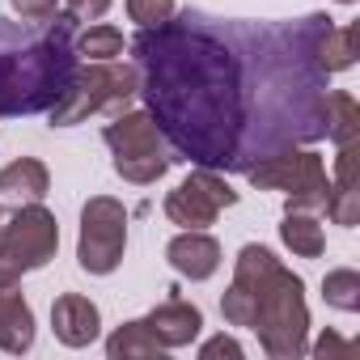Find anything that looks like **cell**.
<instances>
[{
    "mask_svg": "<svg viewBox=\"0 0 360 360\" xmlns=\"http://www.w3.org/2000/svg\"><path fill=\"white\" fill-rule=\"evenodd\" d=\"M51 191V174L39 157H18L0 169V204H39Z\"/></svg>",
    "mask_w": 360,
    "mask_h": 360,
    "instance_id": "5bb4252c",
    "label": "cell"
},
{
    "mask_svg": "<svg viewBox=\"0 0 360 360\" xmlns=\"http://www.w3.org/2000/svg\"><path fill=\"white\" fill-rule=\"evenodd\" d=\"M165 259H169V267L178 276L200 284V280H212L221 271V242L208 229H183L178 238H169Z\"/></svg>",
    "mask_w": 360,
    "mask_h": 360,
    "instance_id": "30bf717a",
    "label": "cell"
},
{
    "mask_svg": "<svg viewBox=\"0 0 360 360\" xmlns=\"http://www.w3.org/2000/svg\"><path fill=\"white\" fill-rule=\"evenodd\" d=\"M60 250V221L51 208L39 204H18L13 221L0 225V284H13L26 271H39L56 259Z\"/></svg>",
    "mask_w": 360,
    "mask_h": 360,
    "instance_id": "52a82bcc",
    "label": "cell"
},
{
    "mask_svg": "<svg viewBox=\"0 0 360 360\" xmlns=\"http://www.w3.org/2000/svg\"><path fill=\"white\" fill-rule=\"evenodd\" d=\"M356 140L352 144H339V157H335V187H360V161H356Z\"/></svg>",
    "mask_w": 360,
    "mask_h": 360,
    "instance_id": "603a6c76",
    "label": "cell"
},
{
    "mask_svg": "<svg viewBox=\"0 0 360 360\" xmlns=\"http://www.w3.org/2000/svg\"><path fill=\"white\" fill-rule=\"evenodd\" d=\"M200 356H204V360H221V356L242 360V343H238L233 335H217V339H208V343L200 347Z\"/></svg>",
    "mask_w": 360,
    "mask_h": 360,
    "instance_id": "484cf974",
    "label": "cell"
},
{
    "mask_svg": "<svg viewBox=\"0 0 360 360\" xmlns=\"http://www.w3.org/2000/svg\"><path fill=\"white\" fill-rule=\"evenodd\" d=\"M280 242H284L297 259H318V255L326 250V233H322L318 212H305V208H284V221H280Z\"/></svg>",
    "mask_w": 360,
    "mask_h": 360,
    "instance_id": "9a60e30c",
    "label": "cell"
},
{
    "mask_svg": "<svg viewBox=\"0 0 360 360\" xmlns=\"http://www.w3.org/2000/svg\"><path fill=\"white\" fill-rule=\"evenodd\" d=\"M233 204H238V191L225 183V174L195 165L183 183L165 195V217H169V225H178V229H208V225H212L225 208H233Z\"/></svg>",
    "mask_w": 360,
    "mask_h": 360,
    "instance_id": "9c48e42d",
    "label": "cell"
},
{
    "mask_svg": "<svg viewBox=\"0 0 360 360\" xmlns=\"http://www.w3.org/2000/svg\"><path fill=\"white\" fill-rule=\"evenodd\" d=\"M127 250V208L110 195H94L81 208V238H77V263L89 276H110L123 263Z\"/></svg>",
    "mask_w": 360,
    "mask_h": 360,
    "instance_id": "ba28073f",
    "label": "cell"
},
{
    "mask_svg": "<svg viewBox=\"0 0 360 360\" xmlns=\"http://www.w3.org/2000/svg\"><path fill=\"white\" fill-rule=\"evenodd\" d=\"M309 352H314V356H322V360H339V356H352V343H343L335 330H322V335H318V343H314Z\"/></svg>",
    "mask_w": 360,
    "mask_h": 360,
    "instance_id": "4316f807",
    "label": "cell"
},
{
    "mask_svg": "<svg viewBox=\"0 0 360 360\" xmlns=\"http://www.w3.org/2000/svg\"><path fill=\"white\" fill-rule=\"evenodd\" d=\"M77 26L68 9L43 22L0 18V119L43 115L60 102L81 64Z\"/></svg>",
    "mask_w": 360,
    "mask_h": 360,
    "instance_id": "7a4b0ae2",
    "label": "cell"
},
{
    "mask_svg": "<svg viewBox=\"0 0 360 360\" xmlns=\"http://www.w3.org/2000/svg\"><path fill=\"white\" fill-rule=\"evenodd\" d=\"M322 301H326L330 309H339V314H356V309H360V271H352V267L326 271V280H322Z\"/></svg>",
    "mask_w": 360,
    "mask_h": 360,
    "instance_id": "ffe728a7",
    "label": "cell"
},
{
    "mask_svg": "<svg viewBox=\"0 0 360 360\" xmlns=\"http://www.w3.org/2000/svg\"><path fill=\"white\" fill-rule=\"evenodd\" d=\"M178 9H174V0H127V18L140 26V30H148V26H161V22H169Z\"/></svg>",
    "mask_w": 360,
    "mask_h": 360,
    "instance_id": "7402d4cb",
    "label": "cell"
},
{
    "mask_svg": "<svg viewBox=\"0 0 360 360\" xmlns=\"http://www.w3.org/2000/svg\"><path fill=\"white\" fill-rule=\"evenodd\" d=\"M144 322H148V330L157 335V343H161L165 352H174V347H191V343L200 339V330H204L200 305H191V301H183V297L161 301Z\"/></svg>",
    "mask_w": 360,
    "mask_h": 360,
    "instance_id": "4fadbf2b",
    "label": "cell"
},
{
    "mask_svg": "<svg viewBox=\"0 0 360 360\" xmlns=\"http://www.w3.org/2000/svg\"><path fill=\"white\" fill-rule=\"evenodd\" d=\"M123 51H127V39H123V30L110 26V22H98V26H89L85 34H77V56H81V60H119Z\"/></svg>",
    "mask_w": 360,
    "mask_h": 360,
    "instance_id": "d6986e66",
    "label": "cell"
},
{
    "mask_svg": "<svg viewBox=\"0 0 360 360\" xmlns=\"http://www.w3.org/2000/svg\"><path fill=\"white\" fill-rule=\"evenodd\" d=\"M339 5H356V0H339Z\"/></svg>",
    "mask_w": 360,
    "mask_h": 360,
    "instance_id": "83f0119b",
    "label": "cell"
},
{
    "mask_svg": "<svg viewBox=\"0 0 360 360\" xmlns=\"http://www.w3.org/2000/svg\"><path fill=\"white\" fill-rule=\"evenodd\" d=\"M110 5H115V0H68V13L77 18V22H102L106 13H110Z\"/></svg>",
    "mask_w": 360,
    "mask_h": 360,
    "instance_id": "d4e9b609",
    "label": "cell"
},
{
    "mask_svg": "<svg viewBox=\"0 0 360 360\" xmlns=\"http://www.w3.org/2000/svg\"><path fill=\"white\" fill-rule=\"evenodd\" d=\"M0 225H5V217H0Z\"/></svg>",
    "mask_w": 360,
    "mask_h": 360,
    "instance_id": "f1b7e54d",
    "label": "cell"
},
{
    "mask_svg": "<svg viewBox=\"0 0 360 360\" xmlns=\"http://www.w3.org/2000/svg\"><path fill=\"white\" fill-rule=\"evenodd\" d=\"M360 136V106L347 89H326V140L339 148V144H352Z\"/></svg>",
    "mask_w": 360,
    "mask_h": 360,
    "instance_id": "ac0fdd59",
    "label": "cell"
},
{
    "mask_svg": "<svg viewBox=\"0 0 360 360\" xmlns=\"http://www.w3.org/2000/svg\"><path fill=\"white\" fill-rule=\"evenodd\" d=\"M250 330L259 335L263 352L271 360H301L309 352V305H305V280L288 271L284 263L267 276V284L255 297Z\"/></svg>",
    "mask_w": 360,
    "mask_h": 360,
    "instance_id": "3957f363",
    "label": "cell"
},
{
    "mask_svg": "<svg viewBox=\"0 0 360 360\" xmlns=\"http://www.w3.org/2000/svg\"><path fill=\"white\" fill-rule=\"evenodd\" d=\"M322 212H326L335 225H343V229H356V225H360V191H356V187H335V183H330Z\"/></svg>",
    "mask_w": 360,
    "mask_h": 360,
    "instance_id": "44dd1931",
    "label": "cell"
},
{
    "mask_svg": "<svg viewBox=\"0 0 360 360\" xmlns=\"http://www.w3.org/2000/svg\"><path fill=\"white\" fill-rule=\"evenodd\" d=\"M51 330L64 347H89L102 335V309L81 292H64L51 305Z\"/></svg>",
    "mask_w": 360,
    "mask_h": 360,
    "instance_id": "8fae6325",
    "label": "cell"
},
{
    "mask_svg": "<svg viewBox=\"0 0 360 360\" xmlns=\"http://www.w3.org/2000/svg\"><path fill=\"white\" fill-rule=\"evenodd\" d=\"M140 98V72L136 64L123 60H81L68 89L60 94V102L47 110L51 127H72L85 123L98 110H127V102Z\"/></svg>",
    "mask_w": 360,
    "mask_h": 360,
    "instance_id": "277c9868",
    "label": "cell"
},
{
    "mask_svg": "<svg viewBox=\"0 0 360 360\" xmlns=\"http://www.w3.org/2000/svg\"><path fill=\"white\" fill-rule=\"evenodd\" d=\"M34 309L22 292V280L13 284H0V352H9V356H26L34 347Z\"/></svg>",
    "mask_w": 360,
    "mask_h": 360,
    "instance_id": "7c38bea8",
    "label": "cell"
},
{
    "mask_svg": "<svg viewBox=\"0 0 360 360\" xmlns=\"http://www.w3.org/2000/svg\"><path fill=\"white\" fill-rule=\"evenodd\" d=\"M314 64L335 77V72H347L356 64V26H326L318 39H314Z\"/></svg>",
    "mask_w": 360,
    "mask_h": 360,
    "instance_id": "2e32d148",
    "label": "cell"
},
{
    "mask_svg": "<svg viewBox=\"0 0 360 360\" xmlns=\"http://www.w3.org/2000/svg\"><path fill=\"white\" fill-rule=\"evenodd\" d=\"M9 5H13V13L22 22H43V18H51L60 9V0H9Z\"/></svg>",
    "mask_w": 360,
    "mask_h": 360,
    "instance_id": "cb8c5ba5",
    "label": "cell"
},
{
    "mask_svg": "<svg viewBox=\"0 0 360 360\" xmlns=\"http://www.w3.org/2000/svg\"><path fill=\"white\" fill-rule=\"evenodd\" d=\"M161 352L165 347L157 343V335L148 330L144 318H131V322L115 326L110 339H106V356L110 360H148V356H161Z\"/></svg>",
    "mask_w": 360,
    "mask_h": 360,
    "instance_id": "e0dca14e",
    "label": "cell"
},
{
    "mask_svg": "<svg viewBox=\"0 0 360 360\" xmlns=\"http://www.w3.org/2000/svg\"><path fill=\"white\" fill-rule=\"evenodd\" d=\"M102 140L115 153V174L131 187L157 183V178H165L169 165H174L169 144H165V136H161V127L153 123L148 110H119L102 127Z\"/></svg>",
    "mask_w": 360,
    "mask_h": 360,
    "instance_id": "5b68a950",
    "label": "cell"
},
{
    "mask_svg": "<svg viewBox=\"0 0 360 360\" xmlns=\"http://www.w3.org/2000/svg\"><path fill=\"white\" fill-rule=\"evenodd\" d=\"M326 26V13L297 22L174 13L127 43L144 110L178 157L221 174H246L288 144H318L330 77L314 64V39Z\"/></svg>",
    "mask_w": 360,
    "mask_h": 360,
    "instance_id": "6da1fadb",
    "label": "cell"
},
{
    "mask_svg": "<svg viewBox=\"0 0 360 360\" xmlns=\"http://www.w3.org/2000/svg\"><path fill=\"white\" fill-rule=\"evenodd\" d=\"M246 178H250V187L280 191L288 200V208H305V212H322L326 191H330L322 157L314 148H301V144H288V148H276V153L259 157L246 169Z\"/></svg>",
    "mask_w": 360,
    "mask_h": 360,
    "instance_id": "8992f818",
    "label": "cell"
}]
</instances>
